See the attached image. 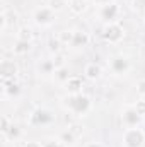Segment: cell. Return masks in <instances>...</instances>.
I'll use <instances>...</instances> for the list:
<instances>
[{"instance_id": "1", "label": "cell", "mask_w": 145, "mask_h": 147, "mask_svg": "<svg viewBox=\"0 0 145 147\" xmlns=\"http://www.w3.org/2000/svg\"><path fill=\"white\" fill-rule=\"evenodd\" d=\"M62 105H63L65 110L70 111L77 118L87 116L92 110V99L84 92H80V94H67L62 99Z\"/></svg>"}, {"instance_id": "2", "label": "cell", "mask_w": 145, "mask_h": 147, "mask_svg": "<svg viewBox=\"0 0 145 147\" xmlns=\"http://www.w3.org/2000/svg\"><path fill=\"white\" fill-rule=\"evenodd\" d=\"M55 121H56L55 111L46 106H38L36 110H33L31 116H29V125H33V127H50Z\"/></svg>"}, {"instance_id": "3", "label": "cell", "mask_w": 145, "mask_h": 147, "mask_svg": "<svg viewBox=\"0 0 145 147\" xmlns=\"http://www.w3.org/2000/svg\"><path fill=\"white\" fill-rule=\"evenodd\" d=\"M31 19H33V22L36 24L38 28H50L56 21V12L51 10L48 5H41V7H36L34 9Z\"/></svg>"}, {"instance_id": "4", "label": "cell", "mask_w": 145, "mask_h": 147, "mask_svg": "<svg viewBox=\"0 0 145 147\" xmlns=\"http://www.w3.org/2000/svg\"><path fill=\"white\" fill-rule=\"evenodd\" d=\"M109 70H111L113 75H116V77H125V75H128L130 70H132V62L125 55H114L109 60Z\"/></svg>"}, {"instance_id": "5", "label": "cell", "mask_w": 145, "mask_h": 147, "mask_svg": "<svg viewBox=\"0 0 145 147\" xmlns=\"http://www.w3.org/2000/svg\"><path fill=\"white\" fill-rule=\"evenodd\" d=\"M125 38V29L119 22H109L103 28V39L109 45H118Z\"/></svg>"}, {"instance_id": "6", "label": "cell", "mask_w": 145, "mask_h": 147, "mask_svg": "<svg viewBox=\"0 0 145 147\" xmlns=\"http://www.w3.org/2000/svg\"><path fill=\"white\" fill-rule=\"evenodd\" d=\"M145 144V134L142 128L133 127L126 128L123 132V147H144Z\"/></svg>"}, {"instance_id": "7", "label": "cell", "mask_w": 145, "mask_h": 147, "mask_svg": "<svg viewBox=\"0 0 145 147\" xmlns=\"http://www.w3.org/2000/svg\"><path fill=\"white\" fill-rule=\"evenodd\" d=\"M97 16H99V19H101L104 24L118 22V19H119V16H121V7H119L116 2H111L108 5H101Z\"/></svg>"}, {"instance_id": "8", "label": "cell", "mask_w": 145, "mask_h": 147, "mask_svg": "<svg viewBox=\"0 0 145 147\" xmlns=\"http://www.w3.org/2000/svg\"><path fill=\"white\" fill-rule=\"evenodd\" d=\"M121 121L126 128H133V127H140V123L144 121V116L137 113L133 105H128L121 110Z\"/></svg>"}, {"instance_id": "9", "label": "cell", "mask_w": 145, "mask_h": 147, "mask_svg": "<svg viewBox=\"0 0 145 147\" xmlns=\"http://www.w3.org/2000/svg\"><path fill=\"white\" fill-rule=\"evenodd\" d=\"M19 74V67L14 60H2L0 62V75L5 80H15Z\"/></svg>"}, {"instance_id": "10", "label": "cell", "mask_w": 145, "mask_h": 147, "mask_svg": "<svg viewBox=\"0 0 145 147\" xmlns=\"http://www.w3.org/2000/svg\"><path fill=\"white\" fill-rule=\"evenodd\" d=\"M55 63L51 58H43L41 62H38L36 65V74L43 79H48V77H53L55 75Z\"/></svg>"}, {"instance_id": "11", "label": "cell", "mask_w": 145, "mask_h": 147, "mask_svg": "<svg viewBox=\"0 0 145 147\" xmlns=\"http://www.w3.org/2000/svg\"><path fill=\"white\" fill-rule=\"evenodd\" d=\"M84 77L91 82H96L103 77V67L96 62H89L85 67H84Z\"/></svg>"}, {"instance_id": "12", "label": "cell", "mask_w": 145, "mask_h": 147, "mask_svg": "<svg viewBox=\"0 0 145 147\" xmlns=\"http://www.w3.org/2000/svg\"><path fill=\"white\" fill-rule=\"evenodd\" d=\"M63 89H65L67 94H80V92H84V80H82V77L72 75L63 84Z\"/></svg>"}, {"instance_id": "13", "label": "cell", "mask_w": 145, "mask_h": 147, "mask_svg": "<svg viewBox=\"0 0 145 147\" xmlns=\"http://www.w3.org/2000/svg\"><path fill=\"white\" fill-rule=\"evenodd\" d=\"M89 43H91V38L85 31H73V38L70 43L72 50H84L89 46Z\"/></svg>"}, {"instance_id": "14", "label": "cell", "mask_w": 145, "mask_h": 147, "mask_svg": "<svg viewBox=\"0 0 145 147\" xmlns=\"http://www.w3.org/2000/svg\"><path fill=\"white\" fill-rule=\"evenodd\" d=\"M3 80V96L5 98H19V94H21V86H19V82L17 80H5V79H2Z\"/></svg>"}, {"instance_id": "15", "label": "cell", "mask_w": 145, "mask_h": 147, "mask_svg": "<svg viewBox=\"0 0 145 147\" xmlns=\"http://www.w3.org/2000/svg\"><path fill=\"white\" fill-rule=\"evenodd\" d=\"M31 50H33V41H21V39H15V43H14V46H12V51H14V55H17V57L28 55Z\"/></svg>"}, {"instance_id": "16", "label": "cell", "mask_w": 145, "mask_h": 147, "mask_svg": "<svg viewBox=\"0 0 145 147\" xmlns=\"http://www.w3.org/2000/svg\"><path fill=\"white\" fill-rule=\"evenodd\" d=\"M68 9L72 10V14L80 16V14H84L87 10V0H70Z\"/></svg>"}, {"instance_id": "17", "label": "cell", "mask_w": 145, "mask_h": 147, "mask_svg": "<svg viewBox=\"0 0 145 147\" xmlns=\"http://www.w3.org/2000/svg\"><path fill=\"white\" fill-rule=\"evenodd\" d=\"M15 36H17V39H21V41H33L34 33H33V29L29 26H21L17 29V34Z\"/></svg>"}, {"instance_id": "18", "label": "cell", "mask_w": 145, "mask_h": 147, "mask_svg": "<svg viewBox=\"0 0 145 147\" xmlns=\"http://www.w3.org/2000/svg\"><path fill=\"white\" fill-rule=\"evenodd\" d=\"M62 46H63V43L60 41V38L53 36L48 39V51L51 53V55H56V53H62Z\"/></svg>"}, {"instance_id": "19", "label": "cell", "mask_w": 145, "mask_h": 147, "mask_svg": "<svg viewBox=\"0 0 145 147\" xmlns=\"http://www.w3.org/2000/svg\"><path fill=\"white\" fill-rule=\"evenodd\" d=\"M46 5L51 10H55V12H62V10H65L70 5V0H48Z\"/></svg>"}, {"instance_id": "20", "label": "cell", "mask_w": 145, "mask_h": 147, "mask_svg": "<svg viewBox=\"0 0 145 147\" xmlns=\"http://www.w3.org/2000/svg\"><path fill=\"white\" fill-rule=\"evenodd\" d=\"M55 80H58L60 84H65L72 75H70V72H68V67H62V69H56L55 70Z\"/></svg>"}, {"instance_id": "21", "label": "cell", "mask_w": 145, "mask_h": 147, "mask_svg": "<svg viewBox=\"0 0 145 147\" xmlns=\"http://www.w3.org/2000/svg\"><path fill=\"white\" fill-rule=\"evenodd\" d=\"M21 135H22L21 128H19L17 125H14V123H12V127L9 128V132H7L3 137H7L9 140H17V139H21Z\"/></svg>"}, {"instance_id": "22", "label": "cell", "mask_w": 145, "mask_h": 147, "mask_svg": "<svg viewBox=\"0 0 145 147\" xmlns=\"http://www.w3.org/2000/svg\"><path fill=\"white\" fill-rule=\"evenodd\" d=\"M60 140H62V144H63V146H73V144H75V140H77V137L73 135L70 130H67V132H63V134L60 135Z\"/></svg>"}, {"instance_id": "23", "label": "cell", "mask_w": 145, "mask_h": 147, "mask_svg": "<svg viewBox=\"0 0 145 147\" xmlns=\"http://www.w3.org/2000/svg\"><path fill=\"white\" fill-rule=\"evenodd\" d=\"M53 63H55V69H62V67H67V57L63 53H56L51 57Z\"/></svg>"}, {"instance_id": "24", "label": "cell", "mask_w": 145, "mask_h": 147, "mask_svg": "<svg viewBox=\"0 0 145 147\" xmlns=\"http://www.w3.org/2000/svg\"><path fill=\"white\" fill-rule=\"evenodd\" d=\"M58 38H60V41H62L63 45H70V43H72V38H73V31H70V29H63V31H60Z\"/></svg>"}, {"instance_id": "25", "label": "cell", "mask_w": 145, "mask_h": 147, "mask_svg": "<svg viewBox=\"0 0 145 147\" xmlns=\"http://www.w3.org/2000/svg\"><path fill=\"white\" fill-rule=\"evenodd\" d=\"M12 127V123H10V120L3 115L2 118H0V132H2V135H5L7 132H9V128Z\"/></svg>"}, {"instance_id": "26", "label": "cell", "mask_w": 145, "mask_h": 147, "mask_svg": "<svg viewBox=\"0 0 145 147\" xmlns=\"http://www.w3.org/2000/svg\"><path fill=\"white\" fill-rule=\"evenodd\" d=\"M133 108L137 110V113H138L140 116H144L145 118V98H140V99L133 105Z\"/></svg>"}, {"instance_id": "27", "label": "cell", "mask_w": 145, "mask_h": 147, "mask_svg": "<svg viewBox=\"0 0 145 147\" xmlns=\"http://www.w3.org/2000/svg\"><path fill=\"white\" fill-rule=\"evenodd\" d=\"M135 91H137V94H138L140 98H145V79L137 80V84H135Z\"/></svg>"}, {"instance_id": "28", "label": "cell", "mask_w": 145, "mask_h": 147, "mask_svg": "<svg viewBox=\"0 0 145 147\" xmlns=\"http://www.w3.org/2000/svg\"><path fill=\"white\" fill-rule=\"evenodd\" d=\"M43 146L44 147H63V144H62L60 139H46L43 142Z\"/></svg>"}, {"instance_id": "29", "label": "cell", "mask_w": 145, "mask_h": 147, "mask_svg": "<svg viewBox=\"0 0 145 147\" xmlns=\"http://www.w3.org/2000/svg\"><path fill=\"white\" fill-rule=\"evenodd\" d=\"M7 26H9V19H7L5 12H2V14H0V33H5Z\"/></svg>"}, {"instance_id": "30", "label": "cell", "mask_w": 145, "mask_h": 147, "mask_svg": "<svg viewBox=\"0 0 145 147\" xmlns=\"http://www.w3.org/2000/svg\"><path fill=\"white\" fill-rule=\"evenodd\" d=\"M3 12H5V16H7V19H9V22H12V21L15 22V21L19 19V14H17L15 10H12V9H9V10H3Z\"/></svg>"}, {"instance_id": "31", "label": "cell", "mask_w": 145, "mask_h": 147, "mask_svg": "<svg viewBox=\"0 0 145 147\" xmlns=\"http://www.w3.org/2000/svg\"><path fill=\"white\" fill-rule=\"evenodd\" d=\"M22 147H44V146L41 142H38V140H28V142H24Z\"/></svg>"}, {"instance_id": "32", "label": "cell", "mask_w": 145, "mask_h": 147, "mask_svg": "<svg viewBox=\"0 0 145 147\" xmlns=\"http://www.w3.org/2000/svg\"><path fill=\"white\" fill-rule=\"evenodd\" d=\"M111 2H116V0H94V3L99 5V7H101V5H108V3H111Z\"/></svg>"}, {"instance_id": "33", "label": "cell", "mask_w": 145, "mask_h": 147, "mask_svg": "<svg viewBox=\"0 0 145 147\" xmlns=\"http://www.w3.org/2000/svg\"><path fill=\"white\" fill-rule=\"evenodd\" d=\"M85 147H103V144L101 142H89Z\"/></svg>"}, {"instance_id": "34", "label": "cell", "mask_w": 145, "mask_h": 147, "mask_svg": "<svg viewBox=\"0 0 145 147\" xmlns=\"http://www.w3.org/2000/svg\"><path fill=\"white\" fill-rule=\"evenodd\" d=\"M144 22H145V16H144Z\"/></svg>"}]
</instances>
